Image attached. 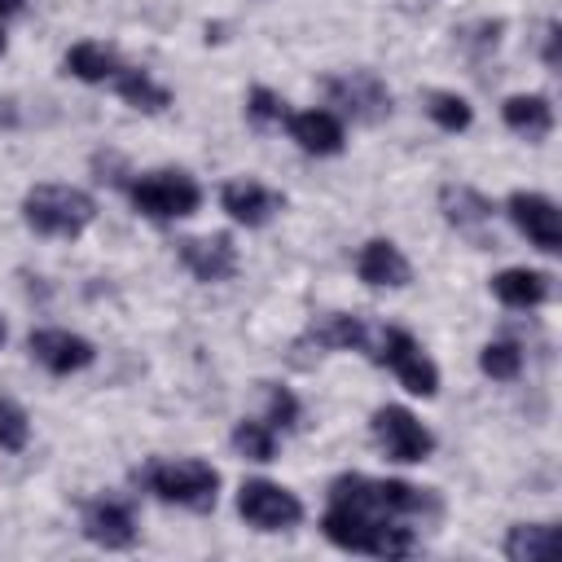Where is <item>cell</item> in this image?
<instances>
[{
  "mask_svg": "<svg viewBox=\"0 0 562 562\" xmlns=\"http://www.w3.org/2000/svg\"><path fill=\"white\" fill-rule=\"evenodd\" d=\"M285 127H290V140L307 154H338L342 149V123L338 114L329 110H303V114H285Z\"/></svg>",
  "mask_w": 562,
  "mask_h": 562,
  "instance_id": "obj_15",
  "label": "cell"
},
{
  "mask_svg": "<svg viewBox=\"0 0 562 562\" xmlns=\"http://www.w3.org/2000/svg\"><path fill=\"white\" fill-rule=\"evenodd\" d=\"M31 439V422L13 400H0V448L4 452H22Z\"/></svg>",
  "mask_w": 562,
  "mask_h": 562,
  "instance_id": "obj_25",
  "label": "cell"
},
{
  "mask_svg": "<svg viewBox=\"0 0 562 562\" xmlns=\"http://www.w3.org/2000/svg\"><path fill=\"white\" fill-rule=\"evenodd\" d=\"M492 294L505 303V307H540L553 285H549V272H536V268H505L492 277Z\"/></svg>",
  "mask_w": 562,
  "mask_h": 562,
  "instance_id": "obj_16",
  "label": "cell"
},
{
  "mask_svg": "<svg viewBox=\"0 0 562 562\" xmlns=\"http://www.w3.org/2000/svg\"><path fill=\"white\" fill-rule=\"evenodd\" d=\"M26 0H0V18H9V13H18Z\"/></svg>",
  "mask_w": 562,
  "mask_h": 562,
  "instance_id": "obj_29",
  "label": "cell"
},
{
  "mask_svg": "<svg viewBox=\"0 0 562 562\" xmlns=\"http://www.w3.org/2000/svg\"><path fill=\"white\" fill-rule=\"evenodd\" d=\"M479 369L487 378H496V382H509V378L522 373V347L518 342H487L479 351Z\"/></svg>",
  "mask_w": 562,
  "mask_h": 562,
  "instance_id": "obj_24",
  "label": "cell"
},
{
  "mask_svg": "<svg viewBox=\"0 0 562 562\" xmlns=\"http://www.w3.org/2000/svg\"><path fill=\"white\" fill-rule=\"evenodd\" d=\"M97 215V202L70 184H35L22 198V220L40 237H79Z\"/></svg>",
  "mask_w": 562,
  "mask_h": 562,
  "instance_id": "obj_2",
  "label": "cell"
},
{
  "mask_svg": "<svg viewBox=\"0 0 562 562\" xmlns=\"http://www.w3.org/2000/svg\"><path fill=\"white\" fill-rule=\"evenodd\" d=\"M373 360L386 364V369L404 382V391H413V395H422V400H430V395L439 391V369H435V360L422 351V342H417L408 329H395V325L382 329Z\"/></svg>",
  "mask_w": 562,
  "mask_h": 562,
  "instance_id": "obj_4",
  "label": "cell"
},
{
  "mask_svg": "<svg viewBox=\"0 0 562 562\" xmlns=\"http://www.w3.org/2000/svg\"><path fill=\"white\" fill-rule=\"evenodd\" d=\"M237 514L255 527V531H290L303 518V501L294 492H285L281 483L268 479H246L237 487Z\"/></svg>",
  "mask_w": 562,
  "mask_h": 562,
  "instance_id": "obj_5",
  "label": "cell"
},
{
  "mask_svg": "<svg viewBox=\"0 0 562 562\" xmlns=\"http://www.w3.org/2000/svg\"><path fill=\"white\" fill-rule=\"evenodd\" d=\"M246 114H250V123L272 127V123H285V101H281L272 88H250V97H246Z\"/></svg>",
  "mask_w": 562,
  "mask_h": 562,
  "instance_id": "obj_27",
  "label": "cell"
},
{
  "mask_svg": "<svg viewBox=\"0 0 562 562\" xmlns=\"http://www.w3.org/2000/svg\"><path fill=\"white\" fill-rule=\"evenodd\" d=\"M325 97L334 105H342L351 119L360 123H378L391 114V92L373 70H347V75H329L325 79Z\"/></svg>",
  "mask_w": 562,
  "mask_h": 562,
  "instance_id": "obj_7",
  "label": "cell"
},
{
  "mask_svg": "<svg viewBox=\"0 0 562 562\" xmlns=\"http://www.w3.org/2000/svg\"><path fill=\"white\" fill-rule=\"evenodd\" d=\"M0 53H4V35H0Z\"/></svg>",
  "mask_w": 562,
  "mask_h": 562,
  "instance_id": "obj_31",
  "label": "cell"
},
{
  "mask_svg": "<svg viewBox=\"0 0 562 562\" xmlns=\"http://www.w3.org/2000/svg\"><path fill=\"white\" fill-rule=\"evenodd\" d=\"M553 540L558 536H553L549 522H518L505 536V558L509 562H544L553 553Z\"/></svg>",
  "mask_w": 562,
  "mask_h": 562,
  "instance_id": "obj_21",
  "label": "cell"
},
{
  "mask_svg": "<svg viewBox=\"0 0 562 562\" xmlns=\"http://www.w3.org/2000/svg\"><path fill=\"white\" fill-rule=\"evenodd\" d=\"M83 536L101 549H132L136 544V518L123 501L97 496L83 505Z\"/></svg>",
  "mask_w": 562,
  "mask_h": 562,
  "instance_id": "obj_10",
  "label": "cell"
},
{
  "mask_svg": "<svg viewBox=\"0 0 562 562\" xmlns=\"http://www.w3.org/2000/svg\"><path fill=\"white\" fill-rule=\"evenodd\" d=\"M4 334H9V329H4V321H0V342H4Z\"/></svg>",
  "mask_w": 562,
  "mask_h": 562,
  "instance_id": "obj_30",
  "label": "cell"
},
{
  "mask_svg": "<svg viewBox=\"0 0 562 562\" xmlns=\"http://www.w3.org/2000/svg\"><path fill=\"white\" fill-rule=\"evenodd\" d=\"M505 206H509V220L518 224V233H522L536 250H544V255H558V250H562V215H558L553 198L518 189V193H509Z\"/></svg>",
  "mask_w": 562,
  "mask_h": 562,
  "instance_id": "obj_8",
  "label": "cell"
},
{
  "mask_svg": "<svg viewBox=\"0 0 562 562\" xmlns=\"http://www.w3.org/2000/svg\"><path fill=\"white\" fill-rule=\"evenodd\" d=\"M26 351H31V360L44 364L48 373H79V369H88V364L97 360L92 342L79 338V334H70V329H31Z\"/></svg>",
  "mask_w": 562,
  "mask_h": 562,
  "instance_id": "obj_9",
  "label": "cell"
},
{
  "mask_svg": "<svg viewBox=\"0 0 562 562\" xmlns=\"http://www.w3.org/2000/svg\"><path fill=\"white\" fill-rule=\"evenodd\" d=\"M426 114H430L443 132H465V127L474 123L470 101L457 97V92H430V97H426Z\"/></svg>",
  "mask_w": 562,
  "mask_h": 562,
  "instance_id": "obj_23",
  "label": "cell"
},
{
  "mask_svg": "<svg viewBox=\"0 0 562 562\" xmlns=\"http://www.w3.org/2000/svg\"><path fill=\"white\" fill-rule=\"evenodd\" d=\"M369 342V329L360 316H347V312H329V316H316L307 325V334L299 338V347H316V351H360Z\"/></svg>",
  "mask_w": 562,
  "mask_h": 562,
  "instance_id": "obj_14",
  "label": "cell"
},
{
  "mask_svg": "<svg viewBox=\"0 0 562 562\" xmlns=\"http://www.w3.org/2000/svg\"><path fill=\"white\" fill-rule=\"evenodd\" d=\"M263 395H268V426H272V430H290V426H299V400H294L285 386L263 382Z\"/></svg>",
  "mask_w": 562,
  "mask_h": 562,
  "instance_id": "obj_26",
  "label": "cell"
},
{
  "mask_svg": "<svg viewBox=\"0 0 562 562\" xmlns=\"http://www.w3.org/2000/svg\"><path fill=\"white\" fill-rule=\"evenodd\" d=\"M220 206L228 211V220H237L246 228H259V224H268L285 206V198L277 189L259 184V180H228L220 189Z\"/></svg>",
  "mask_w": 562,
  "mask_h": 562,
  "instance_id": "obj_11",
  "label": "cell"
},
{
  "mask_svg": "<svg viewBox=\"0 0 562 562\" xmlns=\"http://www.w3.org/2000/svg\"><path fill=\"white\" fill-rule=\"evenodd\" d=\"M114 92L132 105V110H145V114H158V110H167L171 105V92L162 88V83H154L145 70H127V66H119L114 70Z\"/></svg>",
  "mask_w": 562,
  "mask_h": 562,
  "instance_id": "obj_19",
  "label": "cell"
},
{
  "mask_svg": "<svg viewBox=\"0 0 562 562\" xmlns=\"http://www.w3.org/2000/svg\"><path fill=\"white\" fill-rule=\"evenodd\" d=\"M180 263L198 277V281H228L237 272V246L228 233H211V237H189L180 241Z\"/></svg>",
  "mask_w": 562,
  "mask_h": 562,
  "instance_id": "obj_12",
  "label": "cell"
},
{
  "mask_svg": "<svg viewBox=\"0 0 562 562\" xmlns=\"http://www.w3.org/2000/svg\"><path fill=\"white\" fill-rule=\"evenodd\" d=\"M233 448L246 457V461H272L277 457V430L268 422H237L233 426Z\"/></svg>",
  "mask_w": 562,
  "mask_h": 562,
  "instance_id": "obj_22",
  "label": "cell"
},
{
  "mask_svg": "<svg viewBox=\"0 0 562 562\" xmlns=\"http://www.w3.org/2000/svg\"><path fill=\"white\" fill-rule=\"evenodd\" d=\"M136 483L145 492H154L167 505H184L193 514L215 509L220 501V470L198 461V457H180V461H149L145 470H136Z\"/></svg>",
  "mask_w": 562,
  "mask_h": 562,
  "instance_id": "obj_1",
  "label": "cell"
},
{
  "mask_svg": "<svg viewBox=\"0 0 562 562\" xmlns=\"http://www.w3.org/2000/svg\"><path fill=\"white\" fill-rule=\"evenodd\" d=\"M356 272H360L364 285H391V290H395V285H408V277H413L408 259H404L400 246L386 241V237H373V241L360 246V255H356Z\"/></svg>",
  "mask_w": 562,
  "mask_h": 562,
  "instance_id": "obj_13",
  "label": "cell"
},
{
  "mask_svg": "<svg viewBox=\"0 0 562 562\" xmlns=\"http://www.w3.org/2000/svg\"><path fill=\"white\" fill-rule=\"evenodd\" d=\"M132 206L149 220H184L202 206V189L189 171H149L140 180H132Z\"/></svg>",
  "mask_w": 562,
  "mask_h": 562,
  "instance_id": "obj_3",
  "label": "cell"
},
{
  "mask_svg": "<svg viewBox=\"0 0 562 562\" xmlns=\"http://www.w3.org/2000/svg\"><path fill=\"white\" fill-rule=\"evenodd\" d=\"M501 119H505L509 132H518V136H527V140H544V136L553 132V105H549V97H536V92L505 97Z\"/></svg>",
  "mask_w": 562,
  "mask_h": 562,
  "instance_id": "obj_17",
  "label": "cell"
},
{
  "mask_svg": "<svg viewBox=\"0 0 562 562\" xmlns=\"http://www.w3.org/2000/svg\"><path fill=\"white\" fill-rule=\"evenodd\" d=\"M373 435H378L382 452H386L391 461H404V465L426 461V457L435 452V435H430L408 408H400V404H386V408L373 413Z\"/></svg>",
  "mask_w": 562,
  "mask_h": 562,
  "instance_id": "obj_6",
  "label": "cell"
},
{
  "mask_svg": "<svg viewBox=\"0 0 562 562\" xmlns=\"http://www.w3.org/2000/svg\"><path fill=\"white\" fill-rule=\"evenodd\" d=\"M114 70H119V57L105 44L83 40V44H75L66 53V75H75L83 83H105V79H114Z\"/></svg>",
  "mask_w": 562,
  "mask_h": 562,
  "instance_id": "obj_20",
  "label": "cell"
},
{
  "mask_svg": "<svg viewBox=\"0 0 562 562\" xmlns=\"http://www.w3.org/2000/svg\"><path fill=\"white\" fill-rule=\"evenodd\" d=\"M544 66L558 70V22L544 26Z\"/></svg>",
  "mask_w": 562,
  "mask_h": 562,
  "instance_id": "obj_28",
  "label": "cell"
},
{
  "mask_svg": "<svg viewBox=\"0 0 562 562\" xmlns=\"http://www.w3.org/2000/svg\"><path fill=\"white\" fill-rule=\"evenodd\" d=\"M439 206H443V220L452 228H461V233H474V228H483L492 220V202L470 184H443L439 189Z\"/></svg>",
  "mask_w": 562,
  "mask_h": 562,
  "instance_id": "obj_18",
  "label": "cell"
}]
</instances>
